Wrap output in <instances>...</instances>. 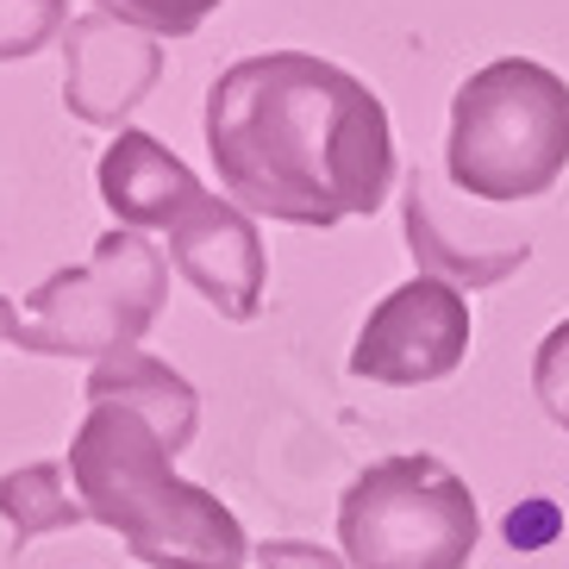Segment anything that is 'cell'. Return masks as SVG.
Returning a JSON list of instances; mask_svg holds the SVG:
<instances>
[{"label":"cell","instance_id":"cell-1","mask_svg":"<svg viewBox=\"0 0 569 569\" xmlns=\"http://www.w3.org/2000/svg\"><path fill=\"white\" fill-rule=\"evenodd\" d=\"M207 157L251 219L332 232L395 194V126L382 94L313 51L238 57L207 88Z\"/></svg>","mask_w":569,"mask_h":569},{"label":"cell","instance_id":"cell-2","mask_svg":"<svg viewBox=\"0 0 569 569\" xmlns=\"http://www.w3.org/2000/svg\"><path fill=\"white\" fill-rule=\"evenodd\" d=\"M176 457L182 451L144 413L88 401L63 463L88 519L119 532L144 569H244L257 545L238 513L201 482L176 476Z\"/></svg>","mask_w":569,"mask_h":569},{"label":"cell","instance_id":"cell-3","mask_svg":"<svg viewBox=\"0 0 569 569\" xmlns=\"http://www.w3.org/2000/svg\"><path fill=\"white\" fill-rule=\"evenodd\" d=\"M569 169V82L532 57H495L451 94L445 182L482 207L538 201Z\"/></svg>","mask_w":569,"mask_h":569},{"label":"cell","instance_id":"cell-4","mask_svg":"<svg viewBox=\"0 0 569 569\" xmlns=\"http://www.w3.org/2000/svg\"><path fill=\"white\" fill-rule=\"evenodd\" d=\"M169 301V257L144 232L94 238V257L76 269H57L26 295H0V338L26 357H82L107 363L119 351H138L144 332L163 319Z\"/></svg>","mask_w":569,"mask_h":569},{"label":"cell","instance_id":"cell-5","mask_svg":"<svg viewBox=\"0 0 569 569\" xmlns=\"http://www.w3.org/2000/svg\"><path fill=\"white\" fill-rule=\"evenodd\" d=\"M482 507L445 457L395 451L338 495V551L351 569H469Z\"/></svg>","mask_w":569,"mask_h":569},{"label":"cell","instance_id":"cell-6","mask_svg":"<svg viewBox=\"0 0 569 569\" xmlns=\"http://www.w3.org/2000/svg\"><path fill=\"white\" fill-rule=\"evenodd\" d=\"M469 295L438 276H413V282L388 288L382 301L363 313L351 345V376L376 388H426L457 376L469 357Z\"/></svg>","mask_w":569,"mask_h":569},{"label":"cell","instance_id":"cell-7","mask_svg":"<svg viewBox=\"0 0 569 569\" xmlns=\"http://www.w3.org/2000/svg\"><path fill=\"white\" fill-rule=\"evenodd\" d=\"M401 219H407V251H413L419 276H438L451 288H495L513 269L532 263V238L519 226H501L495 207L445 188L438 169H413L407 176Z\"/></svg>","mask_w":569,"mask_h":569},{"label":"cell","instance_id":"cell-8","mask_svg":"<svg viewBox=\"0 0 569 569\" xmlns=\"http://www.w3.org/2000/svg\"><path fill=\"white\" fill-rule=\"evenodd\" d=\"M169 263L219 319L251 326L263 313V288H269V251L257 219L226 194H201L176 226H169Z\"/></svg>","mask_w":569,"mask_h":569},{"label":"cell","instance_id":"cell-9","mask_svg":"<svg viewBox=\"0 0 569 569\" xmlns=\"http://www.w3.org/2000/svg\"><path fill=\"white\" fill-rule=\"evenodd\" d=\"M163 76V38L119 26L107 13H76L63 32V107L82 126L126 132Z\"/></svg>","mask_w":569,"mask_h":569},{"label":"cell","instance_id":"cell-10","mask_svg":"<svg viewBox=\"0 0 569 569\" xmlns=\"http://www.w3.org/2000/svg\"><path fill=\"white\" fill-rule=\"evenodd\" d=\"M94 182H101V201L113 213V226H126V232H169L207 194L201 176L169 151V144H157L151 132H138V126L113 132V144L101 151Z\"/></svg>","mask_w":569,"mask_h":569},{"label":"cell","instance_id":"cell-11","mask_svg":"<svg viewBox=\"0 0 569 569\" xmlns=\"http://www.w3.org/2000/svg\"><path fill=\"white\" fill-rule=\"evenodd\" d=\"M82 401L132 407V413L151 419L176 451H188L194 432H201V395H194V382L151 351H119V357H107V363H94L88 382H82Z\"/></svg>","mask_w":569,"mask_h":569},{"label":"cell","instance_id":"cell-12","mask_svg":"<svg viewBox=\"0 0 569 569\" xmlns=\"http://www.w3.org/2000/svg\"><path fill=\"white\" fill-rule=\"evenodd\" d=\"M0 519L13 532V551L38 545L44 532H76L88 526V507L69 482V463L44 457V463H26V469H7L0 476Z\"/></svg>","mask_w":569,"mask_h":569},{"label":"cell","instance_id":"cell-13","mask_svg":"<svg viewBox=\"0 0 569 569\" xmlns=\"http://www.w3.org/2000/svg\"><path fill=\"white\" fill-rule=\"evenodd\" d=\"M69 0H0V63H26L44 44H63Z\"/></svg>","mask_w":569,"mask_h":569},{"label":"cell","instance_id":"cell-14","mask_svg":"<svg viewBox=\"0 0 569 569\" xmlns=\"http://www.w3.org/2000/svg\"><path fill=\"white\" fill-rule=\"evenodd\" d=\"M219 7H226V0H94V13L119 19V26H138V32H151V38L201 32Z\"/></svg>","mask_w":569,"mask_h":569},{"label":"cell","instance_id":"cell-15","mask_svg":"<svg viewBox=\"0 0 569 569\" xmlns=\"http://www.w3.org/2000/svg\"><path fill=\"white\" fill-rule=\"evenodd\" d=\"M532 395L557 432H569V319H557L532 351Z\"/></svg>","mask_w":569,"mask_h":569},{"label":"cell","instance_id":"cell-16","mask_svg":"<svg viewBox=\"0 0 569 569\" xmlns=\"http://www.w3.org/2000/svg\"><path fill=\"white\" fill-rule=\"evenodd\" d=\"M251 569H351V563L326 545H307V538H269L251 551Z\"/></svg>","mask_w":569,"mask_h":569}]
</instances>
